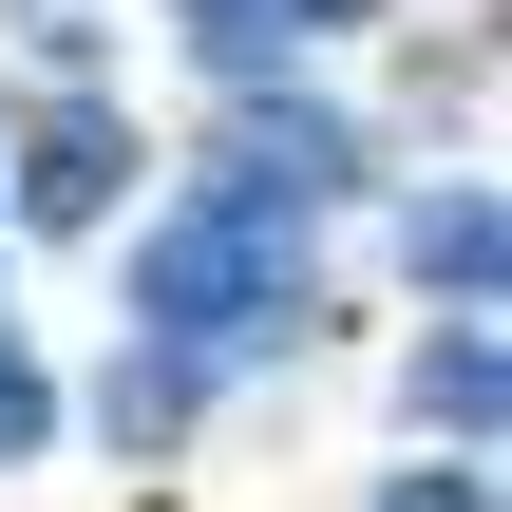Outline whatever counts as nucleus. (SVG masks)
<instances>
[{
	"label": "nucleus",
	"mask_w": 512,
	"mask_h": 512,
	"mask_svg": "<svg viewBox=\"0 0 512 512\" xmlns=\"http://www.w3.org/2000/svg\"><path fill=\"white\" fill-rule=\"evenodd\" d=\"M95 323L171 342L228 418H266L285 380H323V361L361 342V285H342V228L247 209V190H209V171H152V190L114 209V247H95Z\"/></svg>",
	"instance_id": "1"
},
{
	"label": "nucleus",
	"mask_w": 512,
	"mask_h": 512,
	"mask_svg": "<svg viewBox=\"0 0 512 512\" xmlns=\"http://www.w3.org/2000/svg\"><path fill=\"white\" fill-rule=\"evenodd\" d=\"M152 171H171V95H152L133 57L0 76V247H19V266H95Z\"/></svg>",
	"instance_id": "2"
},
{
	"label": "nucleus",
	"mask_w": 512,
	"mask_h": 512,
	"mask_svg": "<svg viewBox=\"0 0 512 512\" xmlns=\"http://www.w3.org/2000/svg\"><path fill=\"white\" fill-rule=\"evenodd\" d=\"M342 285H361V323L512 304V171L494 152H380V190L342 209Z\"/></svg>",
	"instance_id": "3"
},
{
	"label": "nucleus",
	"mask_w": 512,
	"mask_h": 512,
	"mask_svg": "<svg viewBox=\"0 0 512 512\" xmlns=\"http://www.w3.org/2000/svg\"><path fill=\"white\" fill-rule=\"evenodd\" d=\"M57 437H76V475H133V494H171V475H209L228 399H209L171 342L95 323V342H57Z\"/></svg>",
	"instance_id": "4"
},
{
	"label": "nucleus",
	"mask_w": 512,
	"mask_h": 512,
	"mask_svg": "<svg viewBox=\"0 0 512 512\" xmlns=\"http://www.w3.org/2000/svg\"><path fill=\"white\" fill-rule=\"evenodd\" d=\"M494 57H512V0H399L342 76H361L380 152H494Z\"/></svg>",
	"instance_id": "5"
},
{
	"label": "nucleus",
	"mask_w": 512,
	"mask_h": 512,
	"mask_svg": "<svg viewBox=\"0 0 512 512\" xmlns=\"http://www.w3.org/2000/svg\"><path fill=\"white\" fill-rule=\"evenodd\" d=\"M361 342H380V437L512 456V304H399V323H361Z\"/></svg>",
	"instance_id": "6"
},
{
	"label": "nucleus",
	"mask_w": 512,
	"mask_h": 512,
	"mask_svg": "<svg viewBox=\"0 0 512 512\" xmlns=\"http://www.w3.org/2000/svg\"><path fill=\"white\" fill-rule=\"evenodd\" d=\"M399 0H133V57L152 95H228V76H304V57H361Z\"/></svg>",
	"instance_id": "7"
},
{
	"label": "nucleus",
	"mask_w": 512,
	"mask_h": 512,
	"mask_svg": "<svg viewBox=\"0 0 512 512\" xmlns=\"http://www.w3.org/2000/svg\"><path fill=\"white\" fill-rule=\"evenodd\" d=\"M38 475H76V437H57V323L0 285V494H38Z\"/></svg>",
	"instance_id": "8"
},
{
	"label": "nucleus",
	"mask_w": 512,
	"mask_h": 512,
	"mask_svg": "<svg viewBox=\"0 0 512 512\" xmlns=\"http://www.w3.org/2000/svg\"><path fill=\"white\" fill-rule=\"evenodd\" d=\"M342 512H512V456H437V437H380V456L342 475Z\"/></svg>",
	"instance_id": "9"
},
{
	"label": "nucleus",
	"mask_w": 512,
	"mask_h": 512,
	"mask_svg": "<svg viewBox=\"0 0 512 512\" xmlns=\"http://www.w3.org/2000/svg\"><path fill=\"white\" fill-rule=\"evenodd\" d=\"M57 57H133V0H0V76H57Z\"/></svg>",
	"instance_id": "10"
},
{
	"label": "nucleus",
	"mask_w": 512,
	"mask_h": 512,
	"mask_svg": "<svg viewBox=\"0 0 512 512\" xmlns=\"http://www.w3.org/2000/svg\"><path fill=\"white\" fill-rule=\"evenodd\" d=\"M0 285H19V247H0Z\"/></svg>",
	"instance_id": "11"
}]
</instances>
